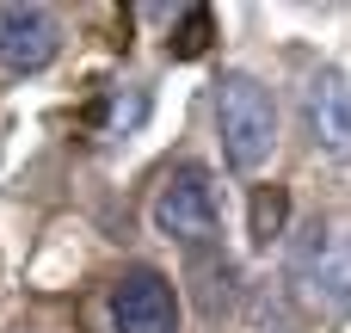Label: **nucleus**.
I'll list each match as a JSON object with an SVG mask.
<instances>
[{"mask_svg": "<svg viewBox=\"0 0 351 333\" xmlns=\"http://www.w3.org/2000/svg\"><path fill=\"white\" fill-rule=\"evenodd\" d=\"M216 136L234 173H259L278 148V105L271 87H259L253 74H222L216 87Z\"/></svg>", "mask_w": 351, "mask_h": 333, "instance_id": "nucleus-1", "label": "nucleus"}, {"mask_svg": "<svg viewBox=\"0 0 351 333\" xmlns=\"http://www.w3.org/2000/svg\"><path fill=\"white\" fill-rule=\"evenodd\" d=\"M148 216H154V235H167V241H185V247L210 241V235L222 229V204H216L210 173H204V167L167 173L160 192H154V204H148Z\"/></svg>", "mask_w": 351, "mask_h": 333, "instance_id": "nucleus-2", "label": "nucleus"}, {"mask_svg": "<svg viewBox=\"0 0 351 333\" xmlns=\"http://www.w3.org/2000/svg\"><path fill=\"white\" fill-rule=\"evenodd\" d=\"M111 328L117 333H179V297L160 272L136 266L111 290Z\"/></svg>", "mask_w": 351, "mask_h": 333, "instance_id": "nucleus-3", "label": "nucleus"}, {"mask_svg": "<svg viewBox=\"0 0 351 333\" xmlns=\"http://www.w3.org/2000/svg\"><path fill=\"white\" fill-rule=\"evenodd\" d=\"M62 49V31L43 6H0V68L6 74H37Z\"/></svg>", "mask_w": 351, "mask_h": 333, "instance_id": "nucleus-4", "label": "nucleus"}, {"mask_svg": "<svg viewBox=\"0 0 351 333\" xmlns=\"http://www.w3.org/2000/svg\"><path fill=\"white\" fill-rule=\"evenodd\" d=\"M308 130H315L327 161H351V80L339 68L315 74V87H308Z\"/></svg>", "mask_w": 351, "mask_h": 333, "instance_id": "nucleus-5", "label": "nucleus"}, {"mask_svg": "<svg viewBox=\"0 0 351 333\" xmlns=\"http://www.w3.org/2000/svg\"><path fill=\"white\" fill-rule=\"evenodd\" d=\"M302 297H308V309H321L327 321H346L351 315V247L346 241L321 247V253L302 266Z\"/></svg>", "mask_w": 351, "mask_h": 333, "instance_id": "nucleus-6", "label": "nucleus"}, {"mask_svg": "<svg viewBox=\"0 0 351 333\" xmlns=\"http://www.w3.org/2000/svg\"><path fill=\"white\" fill-rule=\"evenodd\" d=\"M210 43V12L197 6V12H185V25H179V37H173V56H197Z\"/></svg>", "mask_w": 351, "mask_h": 333, "instance_id": "nucleus-7", "label": "nucleus"}, {"mask_svg": "<svg viewBox=\"0 0 351 333\" xmlns=\"http://www.w3.org/2000/svg\"><path fill=\"white\" fill-rule=\"evenodd\" d=\"M278 216H284V198H278V192H271V198L259 192V210H253V229H259V241H271V229H278Z\"/></svg>", "mask_w": 351, "mask_h": 333, "instance_id": "nucleus-8", "label": "nucleus"}]
</instances>
